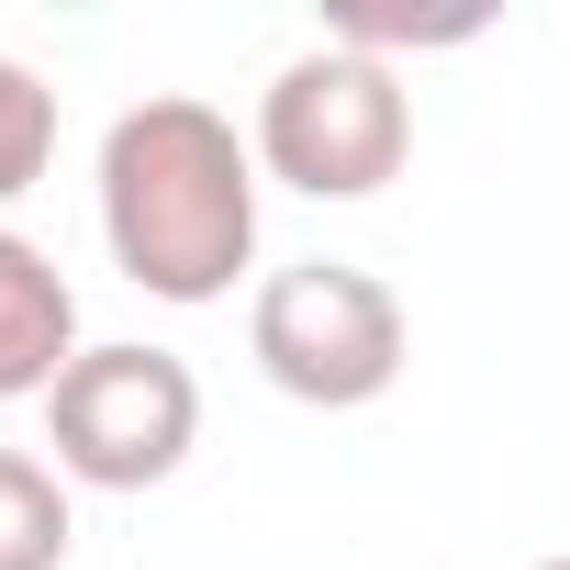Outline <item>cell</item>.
I'll return each mask as SVG.
<instances>
[{"instance_id":"cell-4","label":"cell","mask_w":570,"mask_h":570,"mask_svg":"<svg viewBox=\"0 0 570 570\" xmlns=\"http://www.w3.org/2000/svg\"><path fill=\"white\" fill-rule=\"evenodd\" d=\"M46 448L79 492H157L202 448V381L179 347H79V370L46 392Z\"/></svg>"},{"instance_id":"cell-7","label":"cell","mask_w":570,"mask_h":570,"mask_svg":"<svg viewBox=\"0 0 570 570\" xmlns=\"http://www.w3.org/2000/svg\"><path fill=\"white\" fill-rule=\"evenodd\" d=\"M46 168H57V90L23 57H0V213H12Z\"/></svg>"},{"instance_id":"cell-1","label":"cell","mask_w":570,"mask_h":570,"mask_svg":"<svg viewBox=\"0 0 570 570\" xmlns=\"http://www.w3.org/2000/svg\"><path fill=\"white\" fill-rule=\"evenodd\" d=\"M257 135L190 90H146L101 135V246L146 303H224L257 257Z\"/></svg>"},{"instance_id":"cell-5","label":"cell","mask_w":570,"mask_h":570,"mask_svg":"<svg viewBox=\"0 0 570 570\" xmlns=\"http://www.w3.org/2000/svg\"><path fill=\"white\" fill-rule=\"evenodd\" d=\"M79 370V292L68 268L0 224V403H46Z\"/></svg>"},{"instance_id":"cell-2","label":"cell","mask_w":570,"mask_h":570,"mask_svg":"<svg viewBox=\"0 0 570 570\" xmlns=\"http://www.w3.org/2000/svg\"><path fill=\"white\" fill-rule=\"evenodd\" d=\"M414 157V90L370 46H303L257 90V168L303 202H370Z\"/></svg>"},{"instance_id":"cell-8","label":"cell","mask_w":570,"mask_h":570,"mask_svg":"<svg viewBox=\"0 0 570 570\" xmlns=\"http://www.w3.org/2000/svg\"><path fill=\"white\" fill-rule=\"evenodd\" d=\"M537 570H570V559H537Z\"/></svg>"},{"instance_id":"cell-6","label":"cell","mask_w":570,"mask_h":570,"mask_svg":"<svg viewBox=\"0 0 570 570\" xmlns=\"http://www.w3.org/2000/svg\"><path fill=\"white\" fill-rule=\"evenodd\" d=\"M68 548H79L68 470L35 448H0V570H68Z\"/></svg>"},{"instance_id":"cell-3","label":"cell","mask_w":570,"mask_h":570,"mask_svg":"<svg viewBox=\"0 0 570 570\" xmlns=\"http://www.w3.org/2000/svg\"><path fill=\"white\" fill-rule=\"evenodd\" d=\"M246 358L268 370V392H292L314 414H358L403 381L414 358V325L392 303V279L358 268V257H292L257 279L246 303Z\"/></svg>"}]
</instances>
